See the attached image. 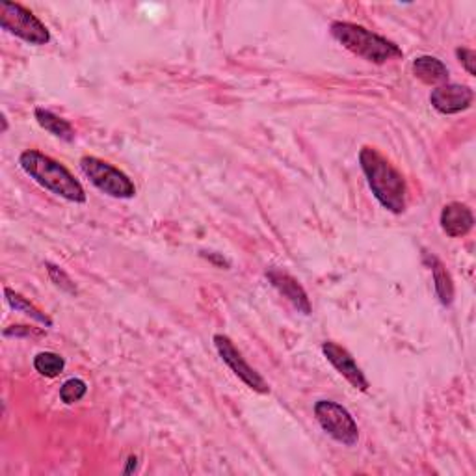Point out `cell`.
Returning <instances> with one entry per match:
<instances>
[{
  "label": "cell",
  "instance_id": "8fae6325",
  "mask_svg": "<svg viewBox=\"0 0 476 476\" xmlns=\"http://www.w3.org/2000/svg\"><path fill=\"white\" fill-rule=\"evenodd\" d=\"M441 229L450 236V238H460L471 233L474 227V216L471 209L460 202H452L443 207L441 216H440Z\"/></svg>",
  "mask_w": 476,
  "mask_h": 476
},
{
  "label": "cell",
  "instance_id": "e0dca14e",
  "mask_svg": "<svg viewBox=\"0 0 476 476\" xmlns=\"http://www.w3.org/2000/svg\"><path fill=\"white\" fill-rule=\"evenodd\" d=\"M86 393H88V385L84 380L71 378V380L64 382L62 387H60V401L71 406V404L81 402L86 396Z\"/></svg>",
  "mask_w": 476,
  "mask_h": 476
},
{
  "label": "cell",
  "instance_id": "5bb4252c",
  "mask_svg": "<svg viewBox=\"0 0 476 476\" xmlns=\"http://www.w3.org/2000/svg\"><path fill=\"white\" fill-rule=\"evenodd\" d=\"M34 115H36V122L39 123V127L45 129L52 136L60 138V140H64V142L75 140V129L67 122V119L56 115L54 112H51L47 108H36Z\"/></svg>",
  "mask_w": 476,
  "mask_h": 476
},
{
  "label": "cell",
  "instance_id": "7a4b0ae2",
  "mask_svg": "<svg viewBox=\"0 0 476 476\" xmlns=\"http://www.w3.org/2000/svg\"><path fill=\"white\" fill-rule=\"evenodd\" d=\"M19 166L39 186H44L51 194L71 203H86V192L83 185L76 181L64 164H60L49 155H44L36 149H27L19 155Z\"/></svg>",
  "mask_w": 476,
  "mask_h": 476
},
{
  "label": "cell",
  "instance_id": "2e32d148",
  "mask_svg": "<svg viewBox=\"0 0 476 476\" xmlns=\"http://www.w3.org/2000/svg\"><path fill=\"white\" fill-rule=\"evenodd\" d=\"M34 369L45 378H56L64 372L66 360L54 352H42L34 357Z\"/></svg>",
  "mask_w": 476,
  "mask_h": 476
},
{
  "label": "cell",
  "instance_id": "ba28073f",
  "mask_svg": "<svg viewBox=\"0 0 476 476\" xmlns=\"http://www.w3.org/2000/svg\"><path fill=\"white\" fill-rule=\"evenodd\" d=\"M322 353H324L326 360L331 363V367L339 372L353 389L361 391V393L369 391V387H370L369 380L365 378L363 370L360 369V365L355 363L352 353L346 348L339 346L333 341H326V343H322Z\"/></svg>",
  "mask_w": 476,
  "mask_h": 476
},
{
  "label": "cell",
  "instance_id": "9a60e30c",
  "mask_svg": "<svg viewBox=\"0 0 476 476\" xmlns=\"http://www.w3.org/2000/svg\"><path fill=\"white\" fill-rule=\"evenodd\" d=\"M4 296H6L8 305H10L13 311L23 313V314L30 316L32 321H36V322H39V324H44L45 328H52V321L49 319V316H47L42 309H37L34 304H30V302L27 300V298H23L21 294H17L15 290H12V289L6 287V289H4Z\"/></svg>",
  "mask_w": 476,
  "mask_h": 476
},
{
  "label": "cell",
  "instance_id": "6da1fadb",
  "mask_svg": "<svg viewBox=\"0 0 476 476\" xmlns=\"http://www.w3.org/2000/svg\"><path fill=\"white\" fill-rule=\"evenodd\" d=\"M360 164L380 205L393 214H402L408 200V185L404 175L378 149L369 146L360 151Z\"/></svg>",
  "mask_w": 476,
  "mask_h": 476
},
{
  "label": "cell",
  "instance_id": "7c38bea8",
  "mask_svg": "<svg viewBox=\"0 0 476 476\" xmlns=\"http://www.w3.org/2000/svg\"><path fill=\"white\" fill-rule=\"evenodd\" d=\"M413 75L419 78L423 84L428 86H443L448 84V67L440 58L433 56H419L413 60Z\"/></svg>",
  "mask_w": 476,
  "mask_h": 476
},
{
  "label": "cell",
  "instance_id": "8992f818",
  "mask_svg": "<svg viewBox=\"0 0 476 476\" xmlns=\"http://www.w3.org/2000/svg\"><path fill=\"white\" fill-rule=\"evenodd\" d=\"M314 416L331 440L345 447H353L360 441V428L346 408L333 401H319L314 404Z\"/></svg>",
  "mask_w": 476,
  "mask_h": 476
},
{
  "label": "cell",
  "instance_id": "3957f363",
  "mask_svg": "<svg viewBox=\"0 0 476 476\" xmlns=\"http://www.w3.org/2000/svg\"><path fill=\"white\" fill-rule=\"evenodd\" d=\"M331 36L339 42L346 51L360 56L370 64H387L391 60L402 58V49L389 42V39L370 32L361 25H353L346 21H335L329 27Z\"/></svg>",
  "mask_w": 476,
  "mask_h": 476
},
{
  "label": "cell",
  "instance_id": "44dd1931",
  "mask_svg": "<svg viewBox=\"0 0 476 476\" xmlns=\"http://www.w3.org/2000/svg\"><path fill=\"white\" fill-rule=\"evenodd\" d=\"M136 467H138V458H136V456H129V460H127V467H125V474H131V472H134L136 471Z\"/></svg>",
  "mask_w": 476,
  "mask_h": 476
},
{
  "label": "cell",
  "instance_id": "30bf717a",
  "mask_svg": "<svg viewBox=\"0 0 476 476\" xmlns=\"http://www.w3.org/2000/svg\"><path fill=\"white\" fill-rule=\"evenodd\" d=\"M474 91L464 84H443L430 93V105L443 115L460 114L471 108Z\"/></svg>",
  "mask_w": 476,
  "mask_h": 476
},
{
  "label": "cell",
  "instance_id": "277c9868",
  "mask_svg": "<svg viewBox=\"0 0 476 476\" xmlns=\"http://www.w3.org/2000/svg\"><path fill=\"white\" fill-rule=\"evenodd\" d=\"M81 170L99 192L115 197V200H131L136 195V186L131 177L101 158L90 155L83 156Z\"/></svg>",
  "mask_w": 476,
  "mask_h": 476
},
{
  "label": "cell",
  "instance_id": "ac0fdd59",
  "mask_svg": "<svg viewBox=\"0 0 476 476\" xmlns=\"http://www.w3.org/2000/svg\"><path fill=\"white\" fill-rule=\"evenodd\" d=\"M45 268L49 272V277H51V282L60 287L62 290L69 292V294H76V287L73 283V280L69 277V274L64 270V268H60L52 263H45Z\"/></svg>",
  "mask_w": 476,
  "mask_h": 476
},
{
  "label": "cell",
  "instance_id": "9c48e42d",
  "mask_svg": "<svg viewBox=\"0 0 476 476\" xmlns=\"http://www.w3.org/2000/svg\"><path fill=\"white\" fill-rule=\"evenodd\" d=\"M266 280L270 282V285L280 292L285 300L298 311L305 316H309L313 313L309 296L305 292V289L300 285V282L292 277L289 272L282 270V268H268L266 270Z\"/></svg>",
  "mask_w": 476,
  "mask_h": 476
},
{
  "label": "cell",
  "instance_id": "ffe728a7",
  "mask_svg": "<svg viewBox=\"0 0 476 476\" xmlns=\"http://www.w3.org/2000/svg\"><path fill=\"white\" fill-rule=\"evenodd\" d=\"M39 335H44V331L28 326H12L4 329V337H39Z\"/></svg>",
  "mask_w": 476,
  "mask_h": 476
},
{
  "label": "cell",
  "instance_id": "d6986e66",
  "mask_svg": "<svg viewBox=\"0 0 476 476\" xmlns=\"http://www.w3.org/2000/svg\"><path fill=\"white\" fill-rule=\"evenodd\" d=\"M456 56H458V60L462 62V66L465 67V71L471 76H474L476 75V52L472 49L460 47V49H456Z\"/></svg>",
  "mask_w": 476,
  "mask_h": 476
},
{
  "label": "cell",
  "instance_id": "5b68a950",
  "mask_svg": "<svg viewBox=\"0 0 476 476\" xmlns=\"http://www.w3.org/2000/svg\"><path fill=\"white\" fill-rule=\"evenodd\" d=\"M0 27L36 47L47 45L51 42L49 28L30 10L17 3L0 4Z\"/></svg>",
  "mask_w": 476,
  "mask_h": 476
},
{
  "label": "cell",
  "instance_id": "4fadbf2b",
  "mask_svg": "<svg viewBox=\"0 0 476 476\" xmlns=\"http://www.w3.org/2000/svg\"><path fill=\"white\" fill-rule=\"evenodd\" d=\"M424 263L430 266L432 275H433V287H435V296L443 307H450L454 302V283L452 277L447 272L445 265L438 259V257L432 253H424Z\"/></svg>",
  "mask_w": 476,
  "mask_h": 476
},
{
  "label": "cell",
  "instance_id": "52a82bcc",
  "mask_svg": "<svg viewBox=\"0 0 476 476\" xmlns=\"http://www.w3.org/2000/svg\"><path fill=\"white\" fill-rule=\"evenodd\" d=\"M212 341H214V348H216L218 355L222 357V361L233 370V374L236 376L238 380H242L250 389L261 393V394H266L270 391V387L265 382L263 376L257 372L253 367L248 365V361L244 360L242 353L236 350V346L233 345V341L229 339L227 335L216 333L212 337Z\"/></svg>",
  "mask_w": 476,
  "mask_h": 476
}]
</instances>
